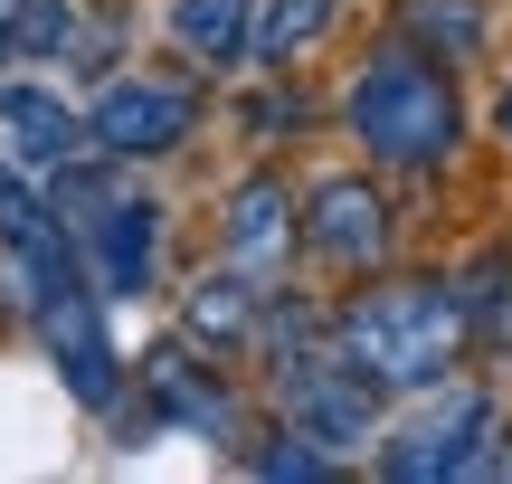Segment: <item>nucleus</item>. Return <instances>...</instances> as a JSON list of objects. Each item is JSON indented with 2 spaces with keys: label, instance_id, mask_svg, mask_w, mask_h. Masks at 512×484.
<instances>
[{
  "label": "nucleus",
  "instance_id": "4468645a",
  "mask_svg": "<svg viewBox=\"0 0 512 484\" xmlns=\"http://www.w3.org/2000/svg\"><path fill=\"white\" fill-rule=\"evenodd\" d=\"M342 19V0H256V38H247V57L256 67H294V57L313 48V38Z\"/></svg>",
  "mask_w": 512,
  "mask_h": 484
},
{
  "label": "nucleus",
  "instance_id": "ddd939ff",
  "mask_svg": "<svg viewBox=\"0 0 512 484\" xmlns=\"http://www.w3.org/2000/svg\"><path fill=\"white\" fill-rule=\"evenodd\" d=\"M399 38L465 67V57H484V0H399Z\"/></svg>",
  "mask_w": 512,
  "mask_h": 484
},
{
  "label": "nucleus",
  "instance_id": "0eeeda50",
  "mask_svg": "<svg viewBox=\"0 0 512 484\" xmlns=\"http://www.w3.org/2000/svg\"><path fill=\"white\" fill-rule=\"evenodd\" d=\"M143 428H181V437H219L238 447V399L219 390V371L200 361V342H162L143 352Z\"/></svg>",
  "mask_w": 512,
  "mask_h": 484
},
{
  "label": "nucleus",
  "instance_id": "f03ea898",
  "mask_svg": "<svg viewBox=\"0 0 512 484\" xmlns=\"http://www.w3.org/2000/svg\"><path fill=\"white\" fill-rule=\"evenodd\" d=\"M342 124L361 133V152L380 171H446L456 143H465V105H456V86H446V57L408 48V38L351 76Z\"/></svg>",
  "mask_w": 512,
  "mask_h": 484
},
{
  "label": "nucleus",
  "instance_id": "39448f33",
  "mask_svg": "<svg viewBox=\"0 0 512 484\" xmlns=\"http://www.w3.org/2000/svg\"><path fill=\"white\" fill-rule=\"evenodd\" d=\"M484 456H494V390H475V380H427L418 409L380 437L389 484H456L484 475Z\"/></svg>",
  "mask_w": 512,
  "mask_h": 484
},
{
  "label": "nucleus",
  "instance_id": "f257e3e1",
  "mask_svg": "<svg viewBox=\"0 0 512 484\" xmlns=\"http://www.w3.org/2000/svg\"><path fill=\"white\" fill-rule=\"evenodd\" d=\"M332 333H342L351 371H361L370 390H427V380L456 371V352L475 342V323H465V295H456V285L399 276V285L351 295L342 314H332Z\"/></svg>",
  "mask_w": 512,
  "mask_h": 484
},
{
  "label": "nucleus",
  "instance_id": "f8f14e48",
  "mask_svg": "<svg viewBox=\"0 0 512 484\" xmlns=\"http://www.w3.org/2000/svg\"><path fill=\"white\" fill-rule=\"evenodd\" d=\"M162 29H171V48L190 67H238L247 38H256V0H171Z\"/></svg>",
  "mask_w": 512,
  "mask_h": 484
},
{
  "label": "nucleus",
  "instance_id": "9d476101",
  "mask_svg": "<svg viewBox=\"0 0 512 484\" xmlns=\"http://www.w3.org/2000/svg\"><path fill=\"white\" fill-rule=\"evenodd\" d=\"M266 314H275V285L247 276V266H219L181 295V342H200L209 361H238L266 342Z\"/></svg>",
  "mask_w": 512,
  "mask_h": 484
},
{
  "label": "nucleus",
  "instance_id": "6e6552de",
  "mask_svg": "<svg viewBox=\"0 0 512 484\" xmlns=\"http://www.w3.org/2000/svg\"><path fill=\"white\" fill-rule=\"evenodd\" d=\"M304 247L332 266V276H370V266H389V200H380V181H361V171L323 181L304 200Z\"/></svg>",
  "mask_w": 512,
  "mask_h": 484
},
{
  "label": "nucleus",
  "instance_id": "7ed1b4c3",
  "mask_svg": "<svg viewBox=\"0 0 512 484\" xmlns=\"http://www.w3.org/2000/svg\"><path fill=\"white\" fill-rule=\"evenodd\" d=\"M266 371H275V409H285V437H313V447H361L380 428V390L351 371L332 314L313 304H275L266 314Z\"/></svg>",
  "mask_w": 512,
  "mask_h": 484
},
{
  "label": "nucleus",
  "instance_id": "1a4fd4ad",
  "mask_svg": "<svg viewBox=\"0 0 512 484\" xmlns=\"http://www.w3.org/2000/svg\"><path fill=\"white\" fill-rule=\"evenodd\" d=\"M86 152H95V133H86V114H76L67 95H48V86H0V162H10V171L57 181V171L86 162Z\"/></svg>",
  "mask_w": 512,
  "mask_h": 484
},
{
  "label": "nucleus",
  "instance_id": "f3484780",
  "mask_svg": "<svg viewBox=\"0 0 512 484\" xmlns=\"http://www.w3.org/2000/svg\"><path fill=\"white\" fill-rule=\"evenodd\" d=\"M294 124H304V105H294V95H266V105H247V133H256V143H285Z\"/></svg>",
  "mask_w": 512,
  "mask_h": 484
},
{
  "label": "nucleus",
  "instance_id": "9b49d317",
  "mask_svg": "<svg viewBox=\"0 0 512 484\" xmlns=\"http://www.w3.org/2000/svg\"><path fill=\"white\" fill-rule=\"evenodd\" d=\"M294 190L275 181V171H256V181L228 190V219H219V247H228V266H247V276H275L285 266V247H294Z\"/></svg>",
  "mask_w": 512,
  "mask_h": 484
},
{
  "label": "nucleus",
  "instance_id": "20e7f679",
  "mask_svg": "<svg viewBox=\"0 0 512 484\" xmlns=\"http://www.w3.org/2000/svg\"><path fill=\"white\" fill-rule=\"evenodd\" d=\"M48 209H57V228L76 238L95 295L124 304V295H143V285H152V266H162V209H152L143 190H114L105 171L67 162V171L48 181Z\"/></svg>",
  "mask_w": 512,
  "mask_h": 484
},
{
  "label": "nucleus",
  "instance_id": "a211bd4d",
  "mask_svg": "<svg viewBox=\"0 0 512 484\" xmlns=\"http://www.w3.org/2000/svg\"><path fill=\"white\" fill-rule=\"evenodd\" d=\"M494 133H503V152H512V86L494 95Z\"/></svg>",
  "mask_w": 512,
  "mask_h": 484
},
{
  "label": "nucleus",
  "instance_id": "dca6fc26",
  "mask_svg": "<svg viewBox=\"0 0 512 484\" xmlns=\"http://www.w3.org/2000/svg\"><path fill=\"white\" fill-rule=\"evenodd\" d=\"M456 295H465V323H475V342H494V352H512V257L475 266V276H465Z\"/></svg>",
  "mask_w": 512,
  "mask_h": 484
},
{
  "label": "nucleus",
  "instance_id": "2eb2a0df",
  "mask_svg": "<svg viewBox=\"0 0 512 484\" xmlns=\"http://www.w3.org/2000/svg\"><path fill=\"white\" fill-rule=\"evenodd\" d=\"M67 38H76L67 0H0V67H19V57H67Z\"/></svg>",
  "mask_w": 512,
  "mask_h": 484
},
{
  "label": "nucleus",
  "instance_id": "423d86ee",
  "mask_svg": "<svg viewBox=\"0 0 512 484\" xmlns=\"http://www.w3.org/2000/svg\"><path fill=\"white\" fill-rule=\"evenodd\" d=\"M86 133L105 162H152V152H181L200 133V86L190 76H114L86 105Z\"/></svg>",
  "mask_w": 512,
  "mask_h": 484
}]
</instances>
